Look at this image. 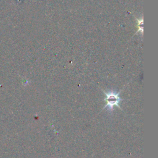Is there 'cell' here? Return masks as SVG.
<instances>
[{"mask_svg":"<svg viewBox=\"0 0 158 158\" xmlns=\"http://www.w3.org/2000/svg\"><path fill=\"white\" fill-rule=\"evenodd\" d=\"M103 93L106 95V98L105 99V101L106 102V105L103 107V109L107 108V110L110 112L113 111L114 106H117L121 109L119 106V103L120 101H122V100L119 97L120 92L117 93L113 90L106 92L103 90Z\"/></svg>","mask_w":158,"mask_h":158,"instance_id":"6da1fadb","label":"cell"},{"mask_svg":"<svg viewBox=\"0 0 158 158\" xmlns=\"http://www.w3.org/2000/svg\"><path fill=\"white\" fill-rule=\"evenodd\" d=\"M137 20V24H138V30H137V32H141L143 33V18L140 19H138L136 18Z\"/></svg>","mask_w":158,"mask_h":158,"instance_id":"7a4b0ae2","label":"cell"}]
</instances>
